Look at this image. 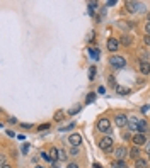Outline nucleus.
Here are the masks:
<instances>
[{
  "label": "nucleus",
  "mask_w": 150,
  "mask_h": 168,
  "mask_svg": "<svg viewBox=\"0 0 150 168\" xmlns=\"http://www.w3.org/2000/svg\"><path fill=\"white\" fill-rule=\"evenodd\" d=\"M107 61H109V65H111L112 68H124L126 66V59L123 56H111Z\"/></svg>",
  "instance_id": "f03ea898"
},
{
  "label": "nucleus",
  "mask_w": 150,
  "mask_h": 168,
  "mask_svg": "<svg viewBox=\"0 0 150 168\" xmlns=\"http://www.w3.org/2000/svg\"><path fill=\"white\" fill-rule=\"evenodd\" d=\"M126 10L128 12H138L140 4H136V2H126Z\"/></svg>",
  "instance_id": "9d476101"
},
{
  "label": "nucleus",
  "mask_w": 150,
  "mask_h": 168,
  "mask_svg": "<svg viewBox=\"0 0 150 168\" xmlns=\"http://www.w3.org/2000/svg\"><path fill=\"white\" fill-rule=\"evenodd\" d=\"M147 19H148V21H150V12H148V14H147Z\"/></svg>",
  "instance_id": "c9c22d12"
},
{
  "label": "nucleus",
  "mask_w": 150,
  "mask_h": 168,
  "mask_svg": "<svg viewBox=\"0 0 150 168\" xmlns=\"http://www.w3.org/2000/svg\"><path fill=\"white\" fill-rule=\"evenodd\" d=\"M29 151V144H24V146H22V153H27Z\"/></svg>",
  "instance_id": "c85d7f7f"
},
{
  "label": "nucleus",
  "mask_w": 150,
  "mask_h": 168,
  "mask_svg": "<svg viewBox=\"0 0 150 168\" xmlns=\"http://www.w3.org/2000/svg\"><path fill=\"white\" fill-rule=\"evenodd\" d=\"M2 168H10V167H9V165H5V163H4V165H2Z\"/></svg>",
  "instance_id": "f704fd0d"
},
{
  "label": "nucleus",
  "mask_w": 150,
  "mask_h": 168,
  "mask_svg": "<svg viewBox=\"0 0 150 168\" xmlns=\"http://www.w3.org/2000/svg\"><path fill=\"white\" fill-rule=\"evenodd\" d=\"M58 160H67V153H65L63 149H60V153H58Z\"/></svg>",
  "instance_id": "4be33fe9"
},
{
  "label": "nucleus",
  "mask_w": 150,
  "mask_h": 168,
  "mask_svg": "<svg viewBox=\"0 0 150 168\" xmlns=\"http://www.w3.org/2000/svg\"><path fill=\"white\" fill-rule=\"evenodd\" d=\"M145 149H147V153L150 155V141H147V144H145Z\"/></svg>",
  "instance_id": "7c9ffc66"
},
{
  "label": "nucleus",
  "mask_w": 150,
  "mask_h": 168,
  "mask_svg": "<svg viewBox=\"0 0 150 168\" xmlns=\"http://www.w3.org/2000/svg\"><path fill=\"white\" fill-rule=\"evenodd\" d=\"M118 48H119V41L118 39H114V37H109V39H107V49H109V51H118Z\"/></svg>",
  "instance_id": "0eeeda50"
},
{
  "label": "nucleus",
  "mask_w": 150,
  "mask_h": 168,
  "mask_svg": "<svg viewBox=\"0 0 150 168\" xmlns=\"http://www.w3.org/2000/svg\"><path fill=\"white\" fill-rule=\"evenodd\" d=\"M128 92H130L128 88H121V87H118V94H119V95H121V94L124 95V94H128Z\"/></svg>",
  "instance_id": "5701e85b"
},
{
  "label": "nucleus",
  "mask_w": 150,
  "mask_h": 168,
  "mask_svg": "<svg viewBox=\"0 0 150 168\" xmlns=\"http://www.w3.org/2000/svg\"><path fill=\"white\" fill-rule=\"evenodd\" d=\"M147 131H148V122H147V121H140L138 122V132L145 134Z\"/></svg>",
  "instance_id": "9b49d317"
},
{
  "label": "nucleus",
  "mask_w": 150,
  "mask_h": 168,
  "mask_svg": "<svg viewBox=\"0 0 150 168\" xmlns=\"http://www.w3.org/2000/svg\"><path fill=\"white\" fill-rule=\"evenodd\" d=\"M89 10L96 12L97 10V2H89Z\"/></svg>",
  "instance_id": "6ab92c4d"
},
{
  "label": "nucleus",
  "mask_w": 150,
  "mask_h": 168,
  "mask_svg": "<svg viewBox=\"0 0 150 168\" xmlns=\"http://www.w3.org/2000/svg\"><path fill=\"white\" fill-rule=\"evenodd\" d=\"M97 129H99L101 132H104V134H109V132L112 131V129H111V121L106 119V117L99 119V122H97Z\"/></svg>",
  "instance_id": "f257e3e1"
},
{
  "label": "nucleus",
  "mask_w": 150,
  "mask_h": 168,
  "mask_svg": "<svg viewBox=\"0 0 150 168\" xmlns=\"http://www.w3.org/2000/svg\"><path fill=\"white\" fill-rule=\"evenodd\" d=\"M114 4H116V0H109V2H106V7H107V5L111 7V5H114Z\"/></svg>",
  "instance_id": "c756f323"
},
{
  "label": "nucleus",
  "mask_w": 150,
  "mask_h": 168,
  "mask_svg": "<svg viewBox=\"0 0 150 168\" xmlns=\"http://www.w3.org/2000/svg\"><path fill=\"white\" fill-rule=\"evenodd\" d=\"M97 92H99V94H104V92H106V88H104V87H99V90H97Z\"/></svg>",
  "instance_id": "2f4dec72"
},
{
  "label": "nucleus",
  "mask_w": 150,
  "mask_h": 168,
  "mask_svg": "<svg viewBox=\"0 0 150 168\" xmlns=\"http://www.w3.org/2000/svg\"><path fill=\"white\" fill-rule=\"evenodd\" d=\"M50 124H43V126H39V131H44V129H48Z\"/></svg>",
  "instance_id": "cd10ccee"
},
{
  "label": "nucleus",
  "mask_w": 150,
  "mask_h": 168,
  "mask_svg": "<svg viewBox=\"0 0 150 168\" xmlns=\"http://www.w3.org/2000/svg\"><path fill=\"white\" fill-rule=\"evenodd\" d=\"M111 168H126V165H124V161H119V160H116V161L111 163Z\"/></svg>",
  "instance_id": "2eb2a0df"
},
{
  "label": "nucleus",
  "mask_w": 150,
  "mask_h": 168,
  "mask_svg": "<svg viewBox=\"0 0 150 168\" xmlns=\"http://www.w3.org/2000/svg\"><path fill=\"white\" fill-rule=\"evenodd\" d=\"M51 168H58V163H56V161H53V163H51Z\"/></svg>",
  "instance_id": "473e14b6"
},
{
  "label": "nucleus",
  "mask_w": 150,
  "mask_h": 168,
  "mask_svg": "<svg viewBox=\"0 0 150 168\" xmlns=\"http://www.w3.org/2000/svg\"><path fill=\"white\" fill-rule=\"evenodd\" d=\"M131 41H133V39H131V36H130V34H123L119 42H121L123 46H130V44H131Z\"/></svg>",
  "instance_id": "f8f14e48"
},
{
  "label": "nucleus",
  "mask_w": 150,
  "mask_h": 168,
  "mask_svg": "<svg viewBox=\"0 0 150 168\" xmlns=\"http://www.w3.org/2000/svg\"><path fill=\"white\" fill-rule=\"evenodd\" d=\"M143 41H145V44H147V46H150V36H148V34H145Z\"/></svg>",
  "instance_id": "b1692460"
},
{
  "label": "nucleus",
  "mask_w": 150,
  "mask_h": 168,
  "mask_svg": "<svg viewBox=\"0 0 150 168\" xmlns=\"http://www.w3.org/2000/svg\"><path fill=\"white\" fill-rule=\"evenodd\" d=\"M67 168H80V167H79L77 163H68V165H67Z\"/></svg>",
  "instance_id": "a878e982"
},
{
  "label": "nucleus",
  "mask_w": 150,
  "mask_h": 168,
  "mask_svg": "<svg viewBox=\"0 0 150 168\" xmlns=\"http://www.w3.org/2000/svg\"><path fill=\"white\" fill-rule=\"evenodd\" d=\"M36 168H44V167H36Z\"/></svg>",
  "instance_id": "e433bc0d"
},
{
  "label": "nucleus",
  "mask_w": 150,
  "mask_h": 168,
  "mask_svg": "<svg viewBox=\"0 0 150 168\" xmlns=\"http://www.w3.org/2000/svg\"><path fill=\"white\" fill-rule=\"evenodd\" d=\"M126 155H128V151H126V148L124 146H119V148L114 149V156H116V160H119V161H124Z\"/></svg>",
  "instance_id": "20e7f679"
},
{
  "label": "nucleus",
  "mask_w": 150,
  "mask_h": 168,
  "mask_svg": "<svg viewBox=\"0 0 150 168\" xmlns=\"http://www.w3.org/2000/svg\"><path fill=\"white\" fill-rule=\"evenodd\" d=\"M41 158H43L44 161H51L53 163V160H51V156H50V153H41Z\"/></svg>",
  "instance_id": "aec40b11"
},
{
  "label": "nucleus",
  "mask_w": 150,
  "mask_h": 168,
  "mask_svg": "<svg viewBox=\"0 0 150 168\" xmlns=\"http://www.w3.org/2000/svg\"><path fill=\"white\" fill-rule=\"evenodd\" d=\"M62 119H63V110H58L55 116V121H62Z\"/></svg>",
  "instance_id": "412c9836"
},
{
  "label": "nucleus",
  "mask_w": 150,
  "mask_h": 168,
  "mask_svg": "<svg viewBox=\"0 0 150 168\" xmlns=\"http://www.w3.org/2000/svg\"><path fill=\"white\" fill-rule=\"evenodd\" d=\"M87 104H92V102H94V100H96V94H94V92H92V94H89L87 95Z\"/></svg>",
  "instance_id": "a211bd4d"
},
{
  "label": "nucleus",
  "mask_w": 150,
  "mask_h": 168,
  "mask_svg": "<svg viewBox=\"0 0 150 168\" xmlns=\"http://www.w3.org/2000/svg\"><path fill=\"white\" fill-rule=\"evenodd\" d=\"M145 32L150 36V22H147V26H145Z\"/></svg>",
  "instance_id": "bb28decb"
},
{
  "label": "nucleus",
  "mask_w": 150,
  "mask_h": 168,
  "mask_svg": "<svg viewBox=\"0 0 150 168\" xmlns=\"http://www.w3.org/2000/svg\"><path fill=\"white\" fill-rule=\"evenodd\" d=\"M112 138H109V136H106V138H102L101 139V143H99V148H101L104 153H109V151H112Z\"/></svg>",
  "instance_id": "7ed1b4c3"
},
{
  "label": "nucleus",
  "mask_w": 150,
  "mask_h": 168,
  "mask_svg": "<svg viewBox=\"0 0 150 168\" xmlns=\"http://www.w3.org/2000/svg\"><path fill=\"white\" fill-rule=\"evenodd\" d=\"M140 71H142L143 75H148L150 73V63H148V61H145V59L140 61Z\"/></svg>",
  "instance_id": "1a4fd4ad"
},
{
  "label": "nucleus",
  "mask_w": 150,
  "mask_h": 168,
  "mask_svg": "<svg viewBox=\"0 0 150 168\" xmlns=\"http://www.w3.org/2000/svg\"><path fill=\"white\" fill-rule=\"evenodd\" d=\"M94 77H96V66H91L89 68V80H94Z\"/></svg>",
  "instance_id": "f3484780"
},
{
  "label": "nucleus",
  "mask_w": 150,
  "mask_h": 168,
  "mask_svg": "<svg viewBox=\"0 0 150 168\" xmlns=\"http://www.w3.org/2000/svg\"><path fill=\"white\" fill-rule=\"evenodd\" d=\"M135 168H148V167H147V161H145V160L138 158V160L135 161Z\"/></svg>",
  "instance_id": "4468645a"
},
{
  "label": "nucleus",
  "mask_w": 150,
  "mask_h": 168,
  "mask_svg": "<svg viewBox=\"0 0 150 168\" xmlns=\"http://www.w3.org/2000/svg\"><path fill=\"white\" fill-rule=\"evenodd\" d=\"M131 141H133L135 146H142V144H147V139H145V134L142 132H136L133 138H131Z\"/></svg>",
  "instance_id": "39448f33"
},
{
  "label": "nucleus",
  "mask_w": 150,
  "mask_h": 168,
  "mask_svg": "<svg viewBox=\"0 0 150 168\" xmlns=\"http://www.w3.org/2000/svg\"><path fill=\"white\" fill-rule=\"evenodd\" d=\"M94 168H101V165L99 163H94Z\"/></svg>",
  "instance_id": "72a5a7b5"
},
{
  "label": "nucleus",
  "mask_w": 150,
  "mask_h": 168,
  "mask_svg": "<svg viewBox=\"0 0 150 168\" xmlns=\"http://www.w3.org/2000/svg\"><path fill=\"white\" fill-rule=\"evenodd\" d=\"M68 143H70V144H72L74 148L80 146V143H82V136H80V134H70V136H68Z\"/></svg>",
  "instance_id": "423d86ee"
},
{
  "label": "nucleus",
  "mask_w": 150,
  "mask_h": 168,
  "mask_svg": "<svg viewBox=\"0 0 150 168\" xmlns=\"http://www.w3.org/2000/svg\"><path fill=\"white\" fill-rule=\"evenodd\" d=\"M140 156V148L138 146H133L130 149V158H133V160H138Z\"/></svg>",
  "instance_id": "ddd939ff"
},
{
  "label": "nucleus",
  "mask_w": 150,
  "mask_h": 168,
  "mask_svg": "<svg viewBox=\"0 0 150 168\" xmlns=\"http://www.w3.org/2000/svg\"><path fill=\"white\" fill-rule=\"evenodd\" d=\"M70 155H79V148H72V149H70Z\"/></svg>",
  "instance_id": "393cba45"
},
{
  "label": "nucleus",
  "mask_w": 150,
  "mask_h": 168,
  "mask_svg": "<svg viewBox=\"0 0 150 168\" xmlns=\"http://www.w3.org/2000/svg\"><path fill=\"white\" fill-rule=\"evenodd\" d=\"M58 149H56V148H51V151H50V156H51V160H53V161H56V158H58Z\"/></svg>",
  "instance_id": "dca6fc26"
},
{
  "label": "nucleus",
  "mask_w": 150,
  "mask_h": 168,
  "mask_svg": "<svg viewBox=\"0 0 150 168\" xmlns=\"http://www.w3.org/2000/svg\"><path fill=\"white\" fill-rule=\"evenodd\" d=\"M114 122H116V126L118 127H124L126 124H128V117L123 116V114H119V116L114 117Z\"/></svg>",
  "instance_id": "6e6552de"
}]
</instances>
